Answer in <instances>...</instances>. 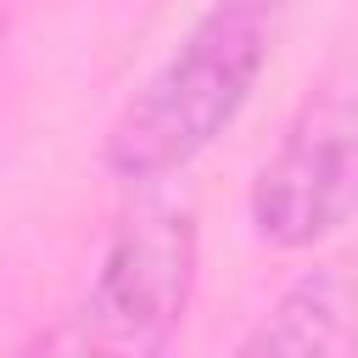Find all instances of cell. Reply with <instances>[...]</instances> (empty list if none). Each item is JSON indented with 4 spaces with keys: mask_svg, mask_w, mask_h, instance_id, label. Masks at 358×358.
Returning a JSON list of instances; mask_svg holds the SVG:
<instances>
[{
    "mask_svg": "<svg viewBox=\"0 0 358 358\" xmlns=\"http://www.w3.org/2000/svg\"><path fill=\"white\" fill-rule=\"evenodd\" d=\"M285 6L291 0H213L117 112L106 134V168L123 185H157L213 151L252 101Z\"/></svg>",
    "mask_w": 358,
    "mask_h": 358,
    "instance_id": "1",
    "label": "cell"
},
{
    "mask_svg": "<svg viewBox=\"0 0 358 358\" xmlns=\"http://www.w3.org/2000/svg\"><path fill=\"white\" fill-rule=\"evenodd\" d=\"M196 285V224L173 207L129 218L34 358H168Z\"/></svg>",
    "mask_w": 358,
    "mask_h": 358,
    "instance_id": "2",
    "label": "cell"
},
{
    "mask_svg": "<svg viewBox=\"0 0 358 358\" xmlns=\"http://www.w3.org/2000/svg\"><path fill=\"white\" fill-rule=\"evenodd\" d=\"M358 218V50L330 73L252 179V229L280 252H308Z\"/></svg>",
    "mask_w": 358,
    "mask_h": 358,
    "instance_id": "3",
    "label": "cell"
},
{
    "mask_svg": "<svg viewBox=\"0 0 358 358\" xmlns=\"http://www.w3.org/2000/svg\"><path fill=\"white\" fill-rule=\"evenodd\" d=\"M235 358H358V296L336 268L302 274L252 324Z\"/></svg>",
    "mask_w": 358,
    "mask_h": 358,
    "instance_id": "4",
    "label": "cell"
}]
</instances>
